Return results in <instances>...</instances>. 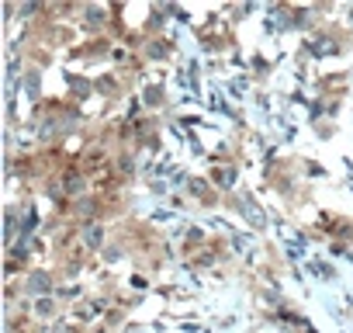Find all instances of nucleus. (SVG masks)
Segmentation results:
<instances>
[{
  "mask_svg": "<svg viewBox=\"0 0 353 333\" xmlns=\"http://www.w3.org/2000/svg\"><path fill=\"white\" fill-rule=\"evenodd\" d=\"M243 208H246V215H253V226H263V215H260V208H256V201H253V198H246V201H243Z\"/></svg>",
  "mask_w": 353,
  "mask_h": 333,
  "instance_id": "nucleus-2",
  "label": "nucleus"
},
{
  "mask_svg": "<svg viewBox=\"0 0 353 333\" xmlns=\"http://www.w3.org/2000/svg\"><path fill=\"white\" fill-rule=\"evenodd\" d=\"M49 312H52V302L42 299V302H38V316H49Z\"/></svg>",
  "mask_w": 353,
  "mask_h": 333,
  "instance_id": "nucleus-4",
  "label": "nucleus"
},
{
  "mask_svg": "<svg viewBox=\"0 0 353 333\" xmlns=\"http://www.w3.org/2000/svg\"><path fill=\"white\" fill-rule=\"evenodd\" d=\"M83 243H87L90 250H101V243H104V229H101V226H87V233H83Z\"/></svg>",
  "mask_w": 353,
  "mask_h": 333,
  "instance_id": "nucleus-1",
  "label": "nucleus"
},
{
  "mask_svg": "<svg viewBox=\"0 0 353 333\" xmlns=\"http://www.w3.org/2000/svg\"><path fill=\"white\" fill-rule=\"evenodd\" d=\"M31 229H35V212L24 215V233H31Z\"/></svg>",
  "mask_w": 353,
  "mask_h": 333,
  "instance_id": "nucleus-5",
  "label": "nucleus"
},
{
  "mask_svg": "<svg viewBox=\"0 0 353 333\" xmlns=\"http://www.w3.org/2000/svg\"><path fill=\"white\" fill-rule=\"evenodd\" d=\"M31 291H49V274H31Z\"/></svg>",
  "mask_w": 353,
  "mask_h": 333,
  "instance_id": "nucleus-3",
  "label": "nucleus"
}]
</instances>
